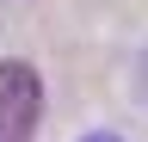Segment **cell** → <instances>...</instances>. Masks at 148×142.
<instances>
[{
    "instance_id": "6da1fadb",
    "label": "cell",
    "mask_w": 148,
    "mask_h": 142,
    "mask_svg": "<svg viewBox=\"0 0 148 142\" xmlns=\"http://www.w3.org/2000/svg\"><path fill=\"white\" fill-rule=\"evenodd\" d=\"M43 117V80L31 62H0V142H31Z\"/></svg>"
},
{
    "instance_id": "7a4b0ae2",
    "label": "cell",
    "mask_w": 148,
    "mask_h": 142,
    "mask_svg": "<svg viewBox=\"0 0 148 142\" xmlns=\"http://www.w3.org/2000/svg\"><path fill=\"white\" fill-rule=\"evenodd\" d=\"M86 142H117V136H105V130H92V136H86Z\"/></svg>"
}]
</instances>
